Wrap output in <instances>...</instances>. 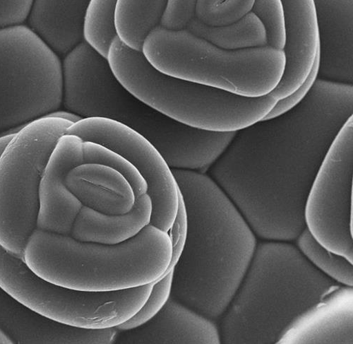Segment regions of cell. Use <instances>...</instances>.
<instances>
[{
  "instance_id": "4fadbf2b",
  "label": "cell",
  "mask_w": 353,
  "mask_h": 344,
  "mask_svg": "<svg viewBox=\"0 0 353 344\" xmlns=\"http://www.w3.org/2000/svg\"><path fill=\"white\" fill-rule=\"evenodd\" d=\"M117 344H221L217 323L170 297L151 321L119 331Z\"/></svg>"
},
{
  "instance_id": "52a82bcc",
  "label": "cell",
  "mask_w": 353,
  "mask_h": 344,
  "mask_svg": "<svg viewBox=\"0 0 353 344\" xmlns=\"http://www.w3.org/2000/svg\"><path fill=\"white\" fill-rule=\"evenodd\" d=\"M63 63L26 23L0 28V136L63 105Z\"/></svg>"
},
{
  "instance_id": "ffe728a7",
  "label": "cell",
  "mask_w": 353,
  "mask_h": 344,
  "mask_svg": "<svg viewBox=\"0 0 353 344\" xmlns=\"http://www.w3.org/2000/svg\"><path fill=\"white\" fill-rule=\"evenodd\" d=\"M167 0H119L115 11L117 36L130 48L142 51L145 38L159 25Z\"/></svg>"
},
{
  "instance_id": "83f0119b",
  "label": "cell",
  "mask_w": 353,
  "mask_h": 344,
  "mask_svg": "<svg viewBox=\"0 0 353 344\" xmlns=\"http://www.w3.org/2000/svg\"><path fill=\"white\" fill-rule=\"evenodd\" d=\"M197 1L198 0H167L159 25L168 30H185L195 17Z\"/></svg>"
},
{
  "instance_id": "603a6c76",
  "label": "cell",
  "mask_w": 353,
  "mask_h": 344,
  "mask_svg": "<svg viewBox=\"0 0 353 344\" xmlns=\"http://www.w3.org/2000/svg\"><path fill=\"white\" fill-rule=\"evenodd\" d=\"M83 150L84 163L105 164L121 172L133 188L135 198L147 192L148 186L136 167L119 153L98 144L83 141Z\"/></svg>"
},
{
  "instance_id": "277c9868",
  "label": "cell",
  "mask_w": 353,
  "mask_h": 344,
  "mask_svg": "<svg viewBox=\"0 0 353 344\" xmlns=\"http://www.w3.org/2000/svg\"><path fill=\"white\" fill-rule=\"evenodd\" d=\"M172 257L168 235L148 225L134 237L116 245L77 241L37 229L23 261L46 280L71 290L111 292L154 283Z\"/></svg>"
},
{
  "instance_id": "9a60e30c",
  "label": "cell",
  "mask_w": 353,
  "mask_h": 344,
  "mask_svg": "<svg viewBox=\"0 0 353 344\" xmlns=\"http://www.w3.org/2000/svg\"><path fill=\"white\" fill-rule=\"evenodd\" d=\"M320 44L318 78L352 82L353 0H314Z\"/></svg>"
},
{
  "instance_id": "9c48e42d",
  "label": "cell",
  "mask_w": 353,
  "mask_h": 344,
  "mask_svg": "<svg viewBox=\"0 0 353 344\" xmlns=\"http://www.w3.org/2000/svg\"><path fill=\"white\" fill-rule=\"evenodd\" d=\"M353 118L343 124L315 176L305 206L306 227L323 247L353 264Z\"/></svg>"
},
{
  "instance_id": "ac0fdd59",
  "label": "cell",
  "mask_w": 353,
  "mask_h": 344,
  "mask_svg": "<svg viewBox=\"0 0 353 344\" xmlns=\"http://www.w3.org/2000/svg\"><path fill=\"white\" fill-rule=\"evenodd\" d=\"M152 211V200L147 193L136 197L133 208L125 214H106L83 206L75 219L70 236L82 242L119 244L150 225Z\"/></svg>"
},
{
  "instance_id": "30bf717a",
  "label": "cell",
  "mask_w": 353,
  "mask_h": 344,
  "mask_svg": "<svg viewBox=\"0 0 353 344\" xmlns=\"http://www.w3.org/2000/svg\"><path fill=\"white\" fill-rule=\"evenodd\" d=\"M98 143L122 155L145 179L152 205L150 225L167 233L179 210V188L159 151L141 134L124 124L103 117L84 118L67 133Z\"/></svg>"
},
{
  "instance_id": "5b68a950",
  "label": "cell",
  "mask_w": 353,
  "mask_h": 344,
  "mask_svg": "<svg viewBox=\"0 0 353 344\" xmlns=\"http://www.w3.org/2000/svg\"><path fill=\"white\" fill-rule=\"evenodd\" d=\"M107 59L130 93L167 117L194 128L243 130L261 122L278 102L271 94L245 97L163 73L142 51L130 48L119 36L111 43Z\"/></svg>"
},
{
  "instance_id": "d6986e66",
  "label": "cell",
  "mask_w": 353,
  "mask_h": 344,
  "mask_svg": "<svg viewBox=\"0 0 353 344\" xmlns=\"http://www.w3.org/2000/svg\"><path fill=\"white\" fill-rule=\"evenodd\" d=\"M186 28L224 49L239 50L269 45L267 28L252 11L236 21L219 26L203 23L194 17Z\"/></svg>"
},
{
  "instance_id": "8992f818",
  "label": "cell",
  "mask_w": 353,
  "mask_h": 344,
  "mask_svg": "<svg viewBox=\"0 0 353 344\" xmlns=\"http://www.w3.org/2000/svg\"><path fill=\"white\" fill-rule=\"evenodd\" d=\"M142 52L166 74L245 97L270 94L285 70L283 50L267 45L228 50L190 32L156 26L145 38Z\"/></svg>"
},
{
  "instance_id": "4dcf8cb0",
  "label": "cell",
  "mask_w": 353,
  "mask_h": 344,
  "mask_svg": "<svg viewBox=\"0 0 353 344\" xmlns=\"http://www.w3.org/2000/svg\"><path fill=\"white\" fill-rule=\"evenodd\" d=\"M46 117L61 119L70 121L73 123H76L83 119L81 117L79 116V114H75L69 110L65 111L59 110L50 113L49 114H48Z\"/></svg>"
},
{
  "instance_id": "ba28073f",
  "label": "cell",
  "mask_w": 353,
  "mask_h": 344,
  "mask_svg": "<svg viewBox=\"0 0 353 344\" xmlns=\"http://www.w3.org/2000/svg\"><path fill=\"white\" fill-rule=\"evenodd\" d=\"M72 124L53 117L34 121L14 133L0 156V245L21 259L37 229L45 169Z\"/></svg>"
},
{
  "instance_id": "484cf974",
  "label": "cell",
  "mask_w": 353,
  "mask_h": 344,
  "mask_svg": "<svg viewBox=\"0 0 353 344\" xmlns=\"http://www.w3.org/2000/svg\"><path fill=\"white\" fill-rule=\"evenodd\" d=\"M252 12L266 26L269 45L283 50L286 37L281 0H255Z\"/></svg>"
},
{
  "instance_id": "8fae6325",
  "label": "cell",
  "mask_w": 353,
  "mask_h": 344,
  "mask_svg": "<svg viewBox=\"0 0 353 344\" xmlns=\"http://www.w3.org/2000/svg\"><path fill=\"white\" fill-rule=\"evenodd\" d=\"M83 139L65 134L59 139L45 169L39 191V230L70 236L83 205L65 183L69 172L84 163Z\"/></svg>"
},
{
  "instance_id": "d4e9b609",
  "label": "cell",
  "mask_w": 353,
  "mask_h": 344,
  "mask_svg": "<svg viewBox=\"0 0 353 344\" xmlns=\"http://www.w3.org/2000/svg\"><path fill=\"white\" fill-rule=\"evenodd\" d=\"M173 270L155 281L152 292L145 304L125 323L117 327L119 331L137 328L151 321L165 305L171 295Z\"/></svg>"
},
{
  "instance_id": "f1b7e54d",
  "label": "cell",
  "mask_w": 353,
  "mask_h": 344,
  "mask_svg": "<svg viewBox=\"0 0 353 344\" xmlns=\"http://www.w3.org/2000/svg\"><path fill=\"white\" fill-rule=\"evenodd\" d=\"M319 66L320 48L318 50L312 70L299 89L290 96L279 100L272 110L263 119L261 122H266L276 119L297 106L314 87V84L319 77Z\"/></svg>"
},
{
  "instance_id": "cb8c5ba5",
  "label": "cell",
  "mask_w": 353,
  "mask_h": 344,
  "mask_svg": "<svg viewBox=\"0 0 353 344\" xmlns=\"http://www.w3.org/2000/svg\"><path fill=\"white\" fill-rule=\"evenodd\" d=\"M255 0H198L195 17L210 26L236 21L252 11Z\"/></svg>"
},
{
  "instance_id": "e0dca14e",
  "label": "cell",
  "mask_w": 353,
  "mask_h": 344,
  "mask_svg": "<svg viewBox=\"0 0 353 344\" xmlns=\"http://www.w3.org/2000/svg\"><path fill=\"white\" fill-rule=\"evenodd\" d=\"M90 0H34L26 23L59 55L83 41V23Z\"/></svg>"
},
{
  "instance_id": "f546056e",
  "label": "cell",
  "mask_w": 353,
  "mask_h": 344,
  "mask_svg": "<svg viewBox=\"0 0 353 344\" xmlns=\"http://www.w3.org/2000/svg\"><path fill=\"white\" fill-rule=\"evenodd\" d=\"M34 0H0V28L26 23Z\"/></svg>"
},
{
  "instance_id": "7402d4cb",
  "label": "cell",
  "mask_w": 353,
  "mask_h": 344,
  "mask_svg": "<svg viewBox=\"0 0 353 344\" xmlns=\"http://www.w3.org/2000/svg\"><path fill=\"white\" fill-rule=\"evenodd\" d=\"M294 242L317 270L337 283L352 287L353 264L345 257L323 247L315 240L307 227Z\"/></svg>"
},
{
  "instance_id": "6da1fadb",
  "label": "cell",
  "mask_w": 353,
  "mask_h": 344,
  "mask_svg": "<svg viewBox=\"0 0 353 344\" xmlns=\"http://www.w3.org/2000/svg\"><path fill=\"white\" fill-rule=\"evenodd\" d=\"M188 218L186 243L173 270L170 297L217 323L241 285L258 239L209 176L171 168Z\"/></svg>"
},
{
  "instance_id": "7c38bea8",
  "label": "cell",
  "mask_w": 353,
  "mask_h": 344,
  "mask_svg": "<svg viewBox=\"0 0 353 344\" xmlns=\"http://www.w3.org/2000/svg\"><path fill=\"white\" fill-rule=\"evenodd\" d=\"M284 15L286 63L283 75L270 94L278 101L299 89L314 65L320 48L314 0H281Z\"/></svg>"
},
{
  "instance_id": "2e32d148",
  "label": "cell",
  "mask_w": 353,
  "mask_h": 344,
  "mask_svg": "<svg viewBox=\"0 0 353 344\" xmlns=\"http://www.w3.org/2000/svg\"><path fill=\"white\" fill-rule=\"evenodd\" d=\"M65 183L83 206L101 213L125 214L135 203V194L127 179L105 164L79 165L69 172Z\"/></svg>"
},
{
  "instance_id": "4316f807",
  "label": "cell",
  "mask_w": 353,
  "mask_h": 344,
  "mask_svg": "<svg viewBox=\"0 0 353 344\" xmlns=\"http://www.w3.org/2000/svg\"><path fill=\"white\" fill-rule=\"evenodd\" d=\"M188 232V218L184 199L179 190V205L176 217L166 233L172 245V257L168 268L162 277L174 270L184 250Z\"/></svg>"
},
{
  "instance_id": "1f68e13d",
  "label": "cell",
  "mask_w": 353,
  "mask_h": 344,
  "mask_svg": "<svg viewBox=\"0 0 353 344\" xmlns=\"http://www.w3.org/2000/svg\"><path fill=\"white\" fill-rule=\"evenodd\" d=\"M14 134V133L0 136V156H1L3 152L13 137Z\"/></svg>"
},
{
  "instance_id": "3957f363",
  "label": "cell",
  "mask_w": 353,
  "mask_h": 344,
  "mask_svg": "<svg viewBox=\"0 0 353 344\" xmlns=\"http://www.w3.org/2000/svg\"><path fill=\"white\" fill-rule=\"evenodd\" d=\"M293 242L258 240L250 267L217 325L222 344H277L307 309L341 286Z\"/></svg>"
},
{
  "instance_id": "7a4b0ae2",
  "label": "cell",
  "mask_w": 353,
  "mask_h": 344,
  "mask_svg": "<svg viewBox=\"0 0 353 344\" xmlns=\"http://www.w3.org/2000/svg\"><path fill=\"white\" fill-rule=\"evenodd\" d=\"M63 99L67 110L82 118L103 117L133 129L159 151L170 168L207 169L238 132H218L176 122L130 93L108 59L85 41L65 55Z\"/></svg>"
},
{
  "instance_id": "5bb4252c",
  "label": "cell",
  "mask_w": 353,
  "mask_h": 344,
  "mask_svg": "<svg viewBox=\"0 0 353 344\" xmlns=\"http://www.w3.org/2000/svg\"><path fill=\"white\" fill-rule=\"evenodd\" d=\"M277 344H353V290L338 289L302 313Z\"/></svg>"
},
{
  "instance_id": "d6a6232c",
  "label": "cell",
  "mask_w": 353,
  "mask_h": 344,
  "mask_svg": "<svg viewBox=\"0 0 353 344\" xmlns=\"http://www.w3.org/2000/svg\"><path fill=\"white\" fill-rule=\"evenodd\" d=\"M16 343L12 338L8 335L4 330L0 328V344H14Z\"/></svg>"
},
{
  "instance_id": "44dd1931",
  "label": "cell",
  "mask_w": 353,
  "mask_h": 344,
  "mask_svg": "<svg viewBox=\"0 0 353 344\" xmlns=\"http://www.w3.org/2000/svg\"><path fill=\"white\" fill-rule=\"evenodd\" d=\"M119 0H90L84 15L83 39L107 59L110 46L117 36L115 11Z\"/></svg>"
}]
</instances>
